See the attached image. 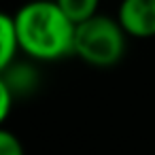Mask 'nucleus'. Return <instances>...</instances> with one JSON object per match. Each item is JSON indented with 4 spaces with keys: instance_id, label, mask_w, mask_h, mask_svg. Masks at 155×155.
I'll use <instances>...</instances> for the list:
<instances>
[{
    "instance_id": "20e7f679",
    "label": "nucleus",
    "mask_w": 155,
    "mask_h": 155,
    "mask_svg": "<svg viewBox=\"0 0 155 155\" xmlns=\"http://www.w3.org/2000/svg\"><path fill=\"white\" fill-rule=\"evenodd\" d=\"M17 51H19V45L15 34V21L11 15L0 11V74L9 70Z\"/></svg>"
},
{
    "instance_id": "f257e3e1",
    "label": "nucleus",
    "mask_w": 155,
    "mask_h": 155,
    "mask_svg": "<svg viewBox=\"0 0 155 155\" xmlns=\"http://www.w3.org/2000/svg\"><path fill=\"white\" fill-rule=\"evenodd\" d=\"M19 51L38 62H53L74 53L77 24L55 0H30L13 15Z\"/></svg>"
},
{
    "instance_id": "39448f33",
    "label": "nucleus",
    "mask_w": 155,
    "mask_h": 155,
    "mask_svg": "<svg viewBox=\"0 0 155 155\" xmlns=\"http://www.w3.org/2000/svg\"><path fill=\"white\" fill-rule=\"evenodd\" d=\"M55 5L74 21L81 24L89 17H94L98 13L100 7V0H55Z\"/></svg>"
},
{
    "instance_id": "423d86ee",
    "label": "nucleus",
    "mask_w": 155,
    "mask_h": 155,
    "mask_svg": "<svg viewBox=\"0 0 155 155\" xmlns=\"http://www.w3.org/2000/svg\"><path fill=\"white\" fill-rule=\"evenodd\" d=\"M0 155H24L19 138L5 127H0Z\"/></svg>"
},
{
    "instance_id": "f03ea898",
    "label": "nucleus",
    "mask_w": 155,
    "mask_h": 155,
    "mask_svg": "<svg viewBox=\"0 0 155 155\" xmlns=\"http://www.w3.org/2000/svg\"><path fill=\"white\" fill-rule=\"evenodd\" d=\"M127 34L119 26L117 17L96 13L94 17L77 24L74 53L94 68L117 66L127 49Z\"/></svg>"
},
{
    "instance_id": "7ed1b4c3",
    "label": "nucleus",
    "mask_w": 155,
    "mask_h": 155,
    "mask_svg": "<svg viewBox=\"0 0 155 155\" xmlns=\"http://www.w3.org/2000/svg\"><path fill=\"white\" fill-rule=\"evenodd\" d=\"M117 21L130 38L155 36V0H121Z\"/></svg>"
},
{
    "instance_id": "0eeeda50",
    "label": "nucleus",
    "mask_w": 155,
    "mask_h": 155,
    "mask_svg": "<svg viewBox=\"0 0 155 155\" xmlns=\"http://www.w3.org/2000/svg\"><path fill=\"white\" fill-rule=\"evenodd\" d=\"M11 106H13V89L7 83V79L0 74V127H2L5 119L9 117Z\"/></svg>"
}]
</instances>
